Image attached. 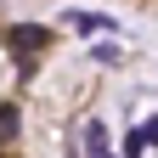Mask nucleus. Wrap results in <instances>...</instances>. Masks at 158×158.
<instances>
[{"mask_svg": "<svg viewBox=\"0 0 158 158\" xmlns=\"http://www.w3.org/2000/svg\"><path fill=\"white\" fill-rule=\"evenodd\" d=\"M51 40V28H34V23H17L11 28V51H17V62H28V51H40Z\"/></svg>", "mask_w": 158, "mask_h": 158, "instance_id": "1", "label": "nucleus"}, {"mask_svg": "<svg viewBox=\"0 0 158 158\" xmlns=\"http://www.w3.org/2000/svg\"><path fill=\"white\" fill-rule=\"evenodd\" d=\"M62 23L79 28V34H102V28H113V17H102V11H68Z\"/></svg>", "mask_w": 158, "mask_h": 158, "instance_id": "2", "label": "nucleus"}, {"mask_svg": "<svg viewBox=\"0 0 158 158\" xmlns=\"http://www.w3.org/2000/svg\"><path fill=\"white\" fill-rule=\"evenodd\" d=\"M11 141H17V107H11V102H0V152H6Z\"/></svg>", "mask_w": 158, "mask_h": 158, "instance_id": "3", "label": "nucleus"}, {"mask_svg": "<svg viewBox=\"0 0 158 158\" xmlns=\"http://www.w3.org/2000/svg\"><path fill=\"white\" fill-rule=\"evenodd\" d=\"M85 147H90V158H113V152H107V130H102V124H85Z\"/></svg>", "mask_w": 158, "mask_h": 158, "instance_id": "4", "label": "nucleus"}, {"mask_svg": "<svg viewBox=\"0 0 158 158\" xmlns=\"http://www.w3.org/2000/svg\"><path fill=\"white\" fill-rule=\"evenodd\" d=\"M141 141H147V147H158V118H152V124H141Z\"/></svg>", "mask_w": 158, "mask_h": 158, "instance_id": "5", "label": "nucleus"}]
</instances>
